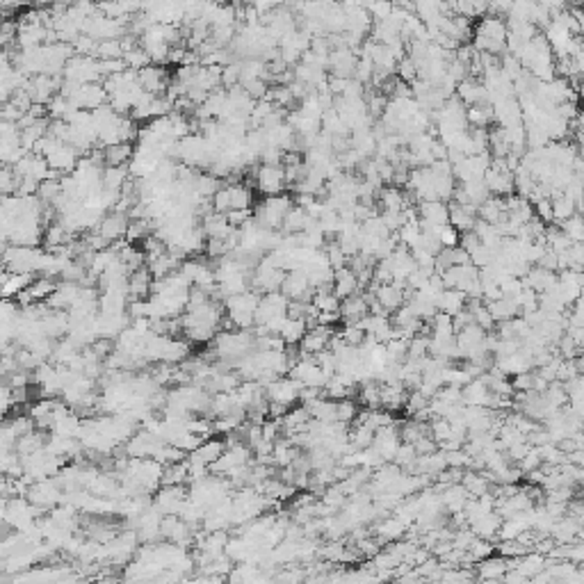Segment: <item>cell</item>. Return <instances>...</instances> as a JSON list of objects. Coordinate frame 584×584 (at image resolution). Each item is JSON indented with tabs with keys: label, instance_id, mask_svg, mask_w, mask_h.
Instances as JSON below:
<instances>
[{
	"label": "cell",
	"instance_id": "7402d4cb",
	"mask_svg": "<svg viewBox=\"0 0 584 584\" xmlns=\"http://www.w3.org/2000/svg\"><path fill=\"white\" fill-rule=\"evenodd\" d=\"M188 484V461H178V463H171L165 466V470H162V486H183Z\"/></svg>",
	"mask_w": 584,
	"mask_h": 584
},
{
	"label": "cell",
	"instance_id": "6da1fadb",
	"mask_svg": "<svg viewBox=\"0 0 584 584\" xmlns=\"http://www.w3.org/2000/svg\"><path fill=\"white\" fill-rule=\"evenodd\" d=\"M472 48L484 55H507V23L500 17L486 14L472 26Z\"/></svg>",
	"mask_w": 584,
	"mask_h": 584
},
{
	"label": "cell",
	"instance_id": "2e32d148",
	"mask_svg": "<svg viewBox=\"0 0 584 584\" xmlns=\"http://www.w3.org/2000/svg\"><path fill=\"white\" fill-rule=\"evenodd\" d=\"M132 151H135V146L128 144V142L105 146V149H103L105 167H128V162L132 158Z\"/></svg>",
	"mask_w": 584,
	"mask_h": 584
},
{
	"label": "cell",
	"instance_id": "d4e9b609",
	"mask_svg": "<svg viewBox=\"0 0 584 584\" xmlns=\"http://www.w3.org/2000/svg\"><path fill=\"white\" fill-rule=\"evenodd\" d=\"M481 578H486V580H495V578H500L502 573H507V562L504 559H493V562H484V566H481Z\"/></svg>",
	"mask_w": 584,
	"mask_h": 584
},
{
	"label": "cell",
	"instance_id": "d6986e66",
	"mask_svg": "<svg viewBox=\"0 0 584 584\" xmlns=\"http://www.w3.org/2000/svg\"><path fill=\"white\" fill-rule=\"evenodd\" d=\"M550 208H552V222L562 224L566 220H571L573 215H580L578 206H575L573 199H568L566 194H557V197L550 199Z\"/></svg>",
	"mask_w": 584,
	"mask_h": 584
},
{
	"label": "cell",
	"instance_id": "cb8c5ba5",
	"mask_svg": "<svg viewBox=\"0 0 584 584\" xmlns=\"http://www.w3.org/2000/svg\"><path fill=\"white\" fill-rule=\"evenodd\" d=\"M356 416H358L356 402H352V400H340V402H336V423L347 425V423H352V420H356Z\"/></svg>",
	"mask_w": 584,
	"mask_h": 584
},
{
	"label": "cell",
	"instance_id": "4fadbf2b",
	"mask_svg": "<svg viewBox=\"0 0 584 584\" xmlns=\"http://www.w3.org/2000/svg\"><path fill=\"white\" fill-rule=\"evenodd\" d=\"M450 208V227H452L457 233H468L475 231V224H477V208L472 206H459V204H448Z\"/></svg>",
	"mask_w": 584,
	"mask_h": 584
},
{
	"label": "cell",
	"instance_id": "ba28073f",
	"mask_svg": "<svg viewBox=\"0 0 584 584\" xmlns=\"http://www.w3.org/2000/svg\"><path fill=\"white\" fill-rule=\"evenodd\" d=\"M128 215L126 213H119V210H110V213L103 215V220L98 222V227L94 229L100 238L105 240L107 245H114V242H121L123 238H126V231H128Z\"/></svg>",
	"mask_w": 584,
	"mask_h": 584
},
{
	"label": "cell",
	"instance_id": "e0dca14e",
	"mask_svg": "<svg viewBox=\"0 0 584 584\" xmlns=\"http://www.w3.org/2000/svg\"><path fill=\"white\" fill-rule=\"evenodd\" d=\"M466 303H468V299H466L463 292H459V290H443L436 306H439V313H445L450 317H454L457 313H461V310L466 308Z\"/></svg>",
	"mask_w": 584,
	"mask_h": 584
},
{
	"label": "cell",
	"instance_id": "8992f818",
	"mask_svg": "<svg viewBox=\"0 0 584 584\" xmlns=\"http://www.w3.org/2000/svg\"><path fill=\"white\" fill-rule=\"evenodd\" d=\"M287 301L281 292H267L260 294L258 308H256V326H265L278 317H287Z\"/></svg>",
	"mask_w": 584,
	"mask_h": 584
},
{
	"label": "cell",
	"instance_id": "5bb4252c",
	"mask_svg": "<svg viewBox=\"0 0 584 584\" xmlns=\"http://www.w3.org/2000/svg\"><path fill=\"white\" fill-rule=\"evenodd\" d=\"M361 290V285H358V278L356 274L349 267H342L333 272V283H331V292L336 294V297L342 301L347 297H354Z\"/></svg>",
	"mask_w": 584,
	"mask_h": 584
},
{
	"label": "cell",
	"instance_id": "ffe728a7",
	"mask_svg": "<svg viewBox=\"0 0 584 584\" xmlns=\"http://www.w3.org/2000/svg\"><path fill=\"white\" fill-rule=\"evenodd\" d=\"M466 121H468V128H486L493 123V107L481 103V105H472L466 107Z\"/></svg>",
	"mask_w": 584,
	"mask_h": 584
},
{
	"label": "cell",
	"instance_id": "3957f363",
	"mask_svg": "<svg viewBox=\"0 0 584 584\" xmlns=\"http://www.w3.org/2000/svg\"><path fill=\"white\" fill-rule=\"evenodd\" d=\"M294 204L287 194H278V197H265V201H260L258 208L251 210L254 213V222L258 224L265 231H278L283 224V217L287 215Z\"/></svg>",
	"mask_w": 584,
	"mask_h": 584
},
{
	"label": "cell",
	"instance_id": "8fae6325",
	"mask_svg": "<svg viewBox=\"0 0 584 584\" xmlns=\"http://www.w3.org/2000/svg\"><path fill=\"white\" fill-rule=\"evenodd\" d=\"M153 281H155V278L151 276V272L146 269V265H144V267L135 269V272H130L128 281H126L128 299L130 301H146V299L151 297Z\"/></svg>",
	"mask_w": 584,
	"mask_h": 584
},
{
	"label": "cell",
	"instance_id": "ac0fdd59",
	"mask_svg": "<svg viewBox=\"0 0 584 584\" xmlns=\"http://www.w3.org/2000/svg\"><path fill=\"white\" fill-rule=\"evenodd\" d=\"M484 306L488 308V313L490 317L497 322H509L513 320V317H518V306H516V301L513 299H507V297H500V299H495V301H488L484 303Z\"/></svg>",
	"mask_w": 584,
	"mask_h": 584
},
{
	"label": "cell",
	"instance_id": "9c48e42d",
	"mask_svg": "<svg viewBox=\"0 0 584 584\" xmlns=\"http://www.w3.org/2000/svg\"><path fill=\"white\" fill-rule=\"evenodd\" d=\"M169 82H171V78L167 76V71L162 67L149 64V67H144L142 71H137V85L142 87L144 94H149V96H165Z\"/></svg>",
	"mask_w": 584,
	"mask_h": 584
},
{
	"label": "cell",
	"instance_id": "7a4b0ae2",
	"mask_svg": "<svg viewBox=\"0 0 584 584\" xmlns=\"http://www.w3.org/2000/svg\"><path fill=\"white\" fill-rule=\"evenodd\" d=\"M258 299H260L258 292L247 290V292L233 294V297H227L222 301L224 315H227V320L233 324V329H238V331H251L254 329Z\"/></svg>",
	"mask_w": 584,
	"mask_h": 584
},
{
	"label": "cell",
	"instance_id": "484cf974",
	"mask_svg": "<svg viewBox=\"0 0 584 584\" xmlns=\"http://www.w3.org/2000/svg\"><path fill=\"white\" fill-rule=\"evenodd\" d=\"M439 242H441V247L443 249H454V247H459V233L450 227H441L439 229Z\"/></svg>",
	"mask_w": 584,
	"mask_h": 584
},
{
	"label": "cell",
	"instance_id": "7c38bea8",
	"mask_svg": "<svg viewBox=\"0 0 584 584\" xmlns=\"http://www.w3.org/2000/svg\"><path fill=\"white\" fill-rule=\"evenodd\" d=\"M368 315H370V310H368V297H365V294L358 292L354 297H347L340 301V320L345 324H358Z\"/></svg>",
	"mask_w": 584,
	"mask_h": 584
},
{
	"label": "cell",
	"instance_id": "52a82bcc",
	"mask_svg": "<svg viewBox=\"0 0 584 584\" xmlns=\"http://www.w3.org/2000/svg\"><path fill=\"white\" fill-rule=\"evenodd\" d=\"M299 391H301V386L294 379L278 377L272 381V384L265 386V397H267V402H276V404H283L287 409H292L294 404L299 402Z\"/></svg>",
	"mask_w": 584,
	"mask_h": 584
},
{
	"label": "cell",
	"instance_id": "277c9868",
	"mask_svg": "<svg viewBox=\"0 0 584 584\" xmlns=\"http://www.w3.org/2000/svg\"><path fill=\"white\" fill-rule=\"evenodd\" d=\"M62 495H64V490L60 488V484H57L55 477L33 481V484H30L28 490H26V500L33 504L37 511H42V513L60 507V504H62Z\"/></svg>",
	"mask_w": 584,
	"mask_h": 584
},
{
	"label": "cell",
	"instance_id": "5b68a950",
	"mask_svg": "<svg viewBox=\"0 0 584 584\" xmlns=\"http://www.w3.org/2000/svg\"><path fill=\"white\" fill-rule=\"evenodd\" d=\"M254 176H256V188L265 197H278L287 188L283 165H256Z\"/></svg>",
	"mask_w": 584,
	"mask_h": 584
},
{
	"label": "cell",
	"instance_id": "44dd1931",
	"mask_svg": "<svg viewBox=\"0 0 584 584\" xmlns=\"http://www.w3.org/2000/svg\"><path fill=\"white\" fill-rule=\"evenodd\" d=\"M306 331H308V326L303 320H290V317H287L281 333H278V338L285 342V347H292V345H299L301 338L306 336Z\"/></svg>",
	"mask_w": 584,
	"mask_h": 584
},
{
	"label": "cell",
	"instance_id": "9a60e30c",
	"mask_svg": "<svg viewBox=\"0 0 584 584\" xmlns=\"http://www.w3.org/2000/svg\"><path fill=\"white\" fill-rule=\"evenodd\" d=\"M477 220L490 224V227H497L500 222L507 220V213H504V201L500 197H488L484 204L477 208Z\"/></svg>",
	"mask_w": 584,
	"mask_h": 584
},
{
	"label": "cell",
	"instance_id": "603a6c76",
	"mask_svg": "<svg viewBox=\"0 0 584 584\" xmlns=\"http://www.w3.org/2000/svg\"><path fill=\"white\" fill-rule=\"evenodd\" d=\"M557 227L564 231V236L571 240V242H582V238H584V227H582V217H580V215H573L571 220L557 224Z\"/></svg>",
	"mask_w": 584,
	"mask_h": 584
},
{
	"label": "cell",
	"instance_id": "30bf717a",
	"mask_svg": "<svg viewBox=\"0 0 584 584\" xmlns=\"http://www.w3.org/2000/svg\"><path fill=\"white\" fill-rule=\"evenodd\" d=\"M416 213L418 222L427 227L441 229L450 224V208L445 201H423V204H416Z\"/></svg>",
	"mask_w": 584,
	"mask_h": 584
}]
</instances>
